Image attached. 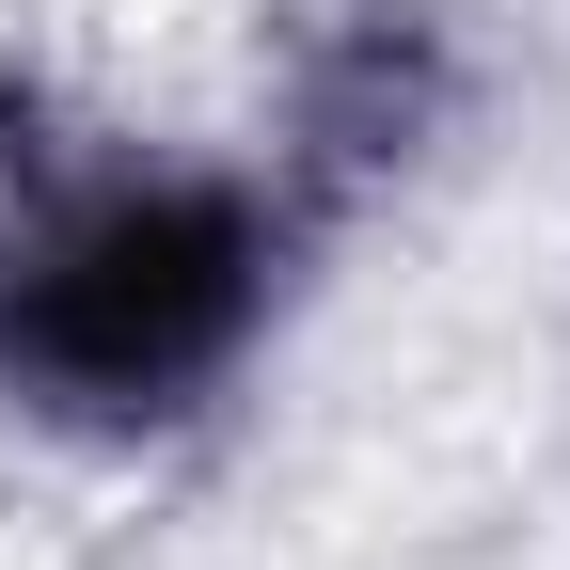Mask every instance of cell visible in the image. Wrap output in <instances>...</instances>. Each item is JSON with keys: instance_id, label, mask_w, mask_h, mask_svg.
Returning a JSON list of instances; mask_svg holds the SVG:
<instances>
[{"instance_id": "obj_1", "label": "cell", "mask_w": 570, "mask_h": 570, "mask_svg": "<svg viewBox=\"0 0 570 570\" xmlns=\"http://www.w3.org/2000/svg\"><path fill=\"white\" fill-rule=\"evenodd\" d=\"M223 317H238V223L175 190V206H80L32 254V285L0 302V348L80 396H142V381L206 365Z\"/></svg>"}]
</instances>
